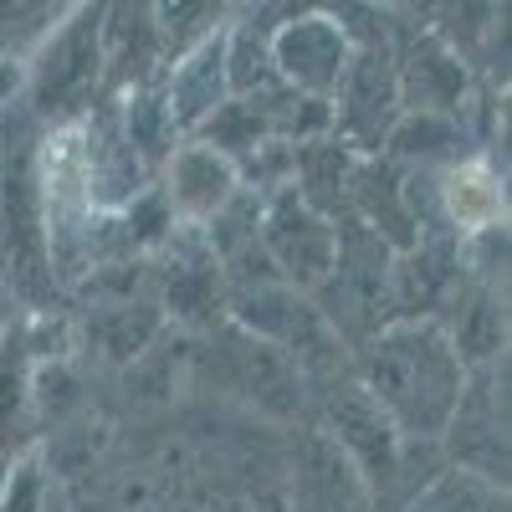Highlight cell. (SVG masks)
Here are the masks:
<instances>
[{
    "mask_svg": "<svg viewBox=\"0 0 512 512\" xmlns=\"http://www.w3.org/2000/svg\"><path fill=\"white\" fill-rule=\"evenodd\" d=\"M466 369L441 318H384L354 344V379L410 441H441L466 390Z\"/></svg>",
    "mask_w": 512,
    "mask_h": 512,
    "instance_id": "6da1fadb",
    "label": "cell"
},
{
    "mask_svg": "<svg viewBox=\"0 0 512 512\" xmlns=\"http://www.w3.org/2000/svg\"><path fill=\"white\" fill-rule=\"evenodd\" d=\"M231 318L251 333L272 338V344L308 374V384H328L338 374H349V344L338 338V328L323 318V308L308 292H297L287 282H267V287H246L231 292Z\"/></svg>",
    "mask_w": 512,
    "mask_h": 512,
    "instance_id": "7a4b0ae2",
    "label": "cell"
},
{
    "mask_svg": "<svg viewBox=\"0 0 512 512\" xmlns=\"http://www.w3.org/2000/svg\"><path fill=\"white\" fill-rule=\"evenodd\" d=\"M323 436L354 461V472L364 477L369 497H390L395 487H405L410 472V436H400V425L379 410V400L349 374H338L323 384Z\"/></svg>",
    "mask_w": 512,
    "mask_h": 512,
    "instance_id": "3957f363",
    "label": "cell"
},
{
    "mask_svg": "<svg viewBox=\"0 0 512 512\" xmlns=\"http://www.w3.org/2000/svg\"><path fill=\"white\" fill-rule=\"evenodd\" d=\"M256 231H262V246L272 256V267L287 287L313 292L338 256V221L323 216L313 200H303L292 185L272 190L256 210Z\"/></svg>",
    "mask_w": 512,
    "mask_h": 512,
    "instance_id": "277c9868",
    "label": "cell"
},
{
    "mask_svg": "<svg viewBox=\"0 0 512 512\" xmlns=\"http://www.w3.org/2000/svg\"><path fill=\"white\" fill-rule=\"evenodd\" d=\"M0 277L26 303L52 297V241H47L41 180L31 175V159H16L0 175Z\"/></svg>",
    "mask_w": 512,
    "mask_h": 512,
    "instance_id": "5b68a950",
    "label": "cell"
},
{
    "mask_svg": "<svg viewBox=\"0 0 512 512\" xmlns=\"http://www.w3.org/2000/svg\"><path fill=\"white\" fill-rule=\"evenodd\" d=\"M216 364H221V379L231 384L241 400H251L256 410L282 415V420L303 415L313 384H308L303 369H297V364L272 344V338H262V333L241 328L236 318H226L221 333H216Z\"/></svg>",
    "mask_w": 512,
    "mask_h": 512,
    "instance_id": "8992f818",
    "label": "cell"
},
{
    "mask_svg": "<svg viewBox=\"0 0 512 512\" xmlns=\"http://www.w3.org/2000/svg\"><path fill=\"white\" fill-rule=\"evenodd\" d=\"M338 113L333 123L344 128V144L349 149H384V134H390V123L400 118V82H395V62H390V41H384V31L364 36L344 77H338V88L328 98Z\"/></svg>",
    "mask_w": 512,
    "mask_h": 512,
    "instance_id": "52a82bcc",
    "label": "cell"
},
{
    "mask_svg": "<svg viewBox=\"0 0 512 512\" xmlns=\"http://www.w3.org/2000/svg\"><path fill=\"white\" fill-rule=\"evenodd\" d=\"M103 11H108V0L82 6L52 36V47L41 52L31 93H36V108L47 118H67L82 103H93L98 82H103Z\"/></svg>",
    "mask_w": 512,
    "mask_h": 512,
    "instance_id": "ba28073f",
    "label": "cell"
},
{
    "mask_svg": "<svg viewBox=\"0 0 512 512\" xmlns=\"http://www.w3.org/2000/svg\"><path fill=\"white\" fill-rule=\"evenodd\" d=\"M267 57H272L277 77H282V88L328 103L333 88H338V77H344V67H349V57H354V41H349V26H338L333 16L297 11L267 41Z\"/></svg>",
    "mask_w": 512,
    "mask_h": 512,
    "instance_id": "9c48e42d",
    "label": "cell"
},
{
    "mask_svg": "<svg viewBox=\"0 0 512 512\" xmlns=\"http://www.w3.org/2000/svg\"><path fill=\"white\" fill-rule=\"evenodd\" d=\"M405 21H410V31H400V41L390 47L400 103L405 108H436V113L461 108V93H466L461 57L446 47L436 31H420V16H405Z\"/></svg>",
    "mask_w": 512,
    "mask_h": 512,
    "instance_id": "30bf717a",
    "label": "cell"
},
{
    "mask_svg": "<svg viewBox=\"0 0 512 512\" xmlns=\"http://www.w3.org/2000/svg\"><path fill=\"white\" fill-rule=\"evenodd\" d=\"M441 441H451L456 461H466L472 472L507 482V405L492 390V364H482V374H466V390Z\"/></svg>",
    "mask_w": 512,
    "mask_h": 512,
    "instance_id": "8fae6325",
    "label": "cell"
},
{
    "mask_svg": "<svg viewBox=\"0 0 512 512\" xmlns=\"http://www.w3.org/2000/svg\"><path fill=\"white\" fill-rule=\"evenodd\" d=\"M231 98V72H226V36L210 31L200 36L195 47L180 52L175 62V77H169V118H175V128H200L210 113H216L221 103Z\"/></svg>",
    "mask_w": 512,
    "mask_h": 512,
    "instance_id": "7c38bea8",
    "label": "cell"
},
{
    "mask_svg": "<svg viewBox=\"0 0 512 512\" xmlns=\"http://www.w3.org/2000/svg\"><path fill=\"white\" fill-rule=\"evenodd\" d=\"M236 190V159L216 144L200 139L169 154V210H180L190 226H205Z\"/></svg>",
    "mask_w": 512,
    "mask_h": 512,
    "instance_id": "4fadbf2b",
    "label": "cell"
},
{
    "mask_svg": "<svg viewBox=\"0 0 512 512\" xmlns=\"http://www.w3.org/2000/svg\"><path fill=\"white\" fill-rule=\"evenodd\" d=\"M374 497L354 461L323 431H313L297 451V512H369Z\"/></svg>",
    "mask_w": 512,
    "mask_h": 512,
    "instance_id": "5bb4252c",
    "label": "cell"
},
{
    "mask_svg": "<svg viewBox=\"0 0 512 512\" xmlns=\"http://www.w3.org/2000/svg\"><path fill=\"white\" fill-rule=\"evenodd\" d=\"M436 205L456 226V236H477L507 221V190L487 159H451L436 175Z\"/></svg>",
    "mask_w": 512,
    "mask_h": 512,
    "instance_id": "9a60e30c",
    "label": "cell"
},
{
    "mask_svg": "<svg viewBox=\"0 0 512 512\" xmlns=\"http://www.w3.org/2000/svg\"><path fill=\"white\" fill-rule=\"evenodd\" d=\"M159 333H164V313L149 297H134V292L108 297V303H98L93 318H88V344L108 364H139L154 349Z\"/></svg>",
    "mask_w": 512,
    "mask_h": 512,
    "instance_id": "2e32d148",
    "label": "cell"
},
{
    "mask_svg": "<svg viewBox=\"0 0 512 512\" xmlns=\"http://www.w3.org/2000/svg\"><path fill=\"white\" fill-rule=\"evenodd\" d=\"M221 267H216V251L205 241L195 251H175L169 262V313L180 318H200L210 308H221Z\"/></svg>",
    "mask_w": 512,
    "mask_h": 512,
    "instance_id": "e0dca14e",
    "label": "cell"
},
{
    "mask_svg": "<svg viewBox=\"0 0 512 512\" xmlns=\"http://www.w3.org/2000/svg\"><path fill=\"white\" fill-rule=\"evenodd\" d=\"M154 11V36H159V52H185L195 47L200 36H210V21H216L221 0H149Z\"/></svg>",
    "mask_w": 512,
    "mask_h": 512,
    "instance_id": "ac0fdd59",
    "label": "cell"
},
{
    "mask_svg": "<svg viewBox=\"0 0 512 512\" xmlns=\"http://www.w3.org/2000/svg\"><path fill=\"white\" fill-rule=\"evenodd\" d=\"M175 118H169V103L159 93H134L128 98V149H134L139 159H159L175 149Z\"/></svg>",
    "mask_w": 512,
    "mask_h": 512,
    "instance_id": "d6986e66",
    "label": "cell"
},
{
    "mask_svg": "<svg viewBox=\"0 0 512 512\" xmlns=\"http://www.w3.org/2000/svg\"><path fill=\"white\" fill-rule=\"evenodd\" d=\"M31 420V379L16 359H0V451L16 446Z\"/></svg>",
    "mask_w": 512,
    "mask_h": 512,
    "instance_id": "ffe728a7",
    "label": "cell"
},
{
    "mask_svg": "<svg viewBox=\"0 0 512 512\" xmlns=\"http://www.w3.org/2000/svg\"><path fill=\"white\" fill-rule=\"evenodd\" d=\"M41 492H47L41 466L36 461H16V472L0 477V512H41Z\"/></svg>",
    "mask_w": 512,
    "mask_h": 512,
    "instance_id": "44dd1931",
    "label": "cell"
},
{
    "mask_svg": "<svg viewBox=\"0 0 512 512\" xmlns=\"http://www.w3.org/2000/svg\"><path fill=\"white\" fill-rule=\"evenodd\" d=\"M374 6H390L395 16H425L436 6V0H374Z\"/></svg>",
    "mask_w": 512,
    "mask_h": 512,
    "instance_id": "7402d4cb",
    "label": "cell"
}]
</instances>
